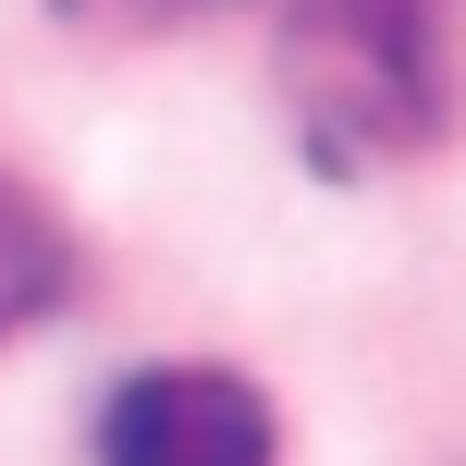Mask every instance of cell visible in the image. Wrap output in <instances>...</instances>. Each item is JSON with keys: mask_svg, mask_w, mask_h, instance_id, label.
<instances>
[{"mask_svg": "<svg viewBox=\"0 0 466 466\" xmlns=\"http://www.w3.org/2000/svg\"><path fill=\"white\" fill-rule=\"evenodd\" d=\"M282 74H295V111L319 172L393 160L442 123V62H430V0H295V37H282Z\"/></svg>", "mask_w": 466, "mask_h": 466, "instance_id": "cell-1", "label": "cell"}, {"mask_svg": "<svg viewBox=\"0 0 466 466\" xmlns=\"http://www.w3.org/2000/svg\"><path fill=\"white\" fill-rule=\"evenodd\" d=\"M270 393L233 369H136L98 405V466H270Z\"/></svg>", "mask_w": 466, "mask_h": 466, "instance_id": "cell-2", "label": "cell"}, {"mask_svg": "<svg viewBox=\"0 0 466 466\" xmlns=\"http://www.w3.org/2000/svg\"><path fill=\"white\" fill-rule=\"evenodd\" d=\"M62 282H74L62 221H49L25 185H0V344H13L25 319H49V307H62Z\"/></svg>", "mask_w": 466, "mask_h": 466, "instance_id": "cell-3", "label": "cell"}, {"mask_svg": "<svg viewBox=\"0 0 466 466\" xmlns=\"http://www.w3.org/2000/svg\"><path fill=\"white\" fill-rule=\"evenodd\" d=\"M74 25H123V37H136V25H197V13H221V0H62Z\"/></svg>", "mask_w": 466, "mask_h": 466, "instance_id": "cell-4", "label": "cell"}]
</instances>
